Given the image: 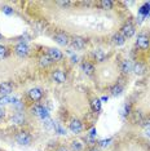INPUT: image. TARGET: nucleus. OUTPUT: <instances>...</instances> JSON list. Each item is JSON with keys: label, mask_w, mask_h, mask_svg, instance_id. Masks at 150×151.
<instances>
[{"label": "nucleus", "mask_w": 150, "mask_h": 151, "mask_svg": "<svg viewBox=\"0 0 150 151\" xmlns=\"http://www.w3.org/2000/svg\"><path fill=\"white\" fill-rule=\"evenodd\" d=\"M122 91H123V88H122L120 85H115V87L111 88V94L112 96H119L122 93Z\"/></svg>", "instance_id": "nucleus-22"}, {"label": "nucleus", "mask_w": 150, "mask_h": 151, "mask_svg": "<svg viewBox=\"0 0 150 151\" xmlns=\"http://www.w3.org/2000/svg\"><path fill=\"white\" fill-rule=\"evenodd\" d=\"M23 122H25V116H23L21 112H17L16 115L12 116V123L13 124L19 125V124H23Z\"/></svg>", "instance_id": "nucleus-14"}, {"label": "nucleus", "mask_w": 150, "mask_h": 151, "mask_svg": "<svg viewBox=\"0 0 150 151\" xmlns=\"http://www.w3.org/2000/svg\"><path fill=\"white\" fill-rule=\"evenodd\" d=\"M101 6L104 9H111L112 8V3L110 1V0H102V1H101Z\"/></svg>", "instance_id": "nucleus-23"}, {"label": "nucleus", "mask_w": 150, "mask_h": 151, "mask_svg": "<svg viewBox=\"0 0 150 151\" xmlns=\"http://www.w3.org/2000/svg\"><path fill=\"white\" fill-rule=\"evenodd\" d=\"M149 6H150V4H149V5H148V4L144 5L141 9H140V13H141V14L148 16V14H149V12H150V8H149Z\"/></svg>", "instance_id": "nucleus-26"}, {"label": "nucleus", "mask_w": 150, "mask_h": 151, "mask_svg": "<svg viewBox=\"0 0 150 151\" xmlns=\"http://www.w3.org/2000/svg\"><path fill=\"white\" fill-rule=\"evenodd\" d=\"M16 54L17 56H19V57H26L27 54H29V47L26 45V44H23V43H19L18 45L16 47Z\"/></svg>", "instance_id": "nucleus-5"}, {"label": "nucleus", "mask_w": 150, "mask_h": 151, "mask_svg": "<svg viewBox=\"0 0 150 151\" xmlns=\"http://www.w3.org/2000/svg\"><path fill=\"white\" fill-rule=\"evenodd\" d=\"M93 57H94V60H96L97 62H104V60H105V57H106V54H105L104 50L96 49V50L93 52Z\"/></svg>", "instance_id": "nucleus-13"}, {"label": "nucleus", "mask_w": 150, "mask_h": 151, "mask_svg": "<svg viewBox=\"0 0 150 151\" xmlns=\"http://www.w3.org/2000/svg\"><path fill=\"white\" fill-rule=\"evenodd\" d=\"M122 71H123V73H129V71H133V66H132V63L129 62V61H124V62L122 63Z\"/></svg>", "instance_id": "nucleus-17"}, {"label": "nucleus", "mask_w": 150, "mask_h": 151, "mask_svg": "<svg viewBox=\"0 0 150 151\" xmlns=\"http://www.w3.org/2000/svg\"><path fill=\"white\" fill-rule=\"evenodd\" d=\"M12 89H13V87H12L11 83H8V81H5V83H1V84H0V94H1V96L11 94Z\"/></svg>", "instance_id": "nucleus-9"}, {"label": "nucleus", "mask_w": 150, "mask_h": 151, "mask_svg": "<svg viewBox=\"0 0 150 151\" xmlns=\"http://www.w3.org/2000/svg\"><path fill=\"white\" fill-rule=\"evenodd\" d=\"M83 70H84V73H86L87 75H92L93 74V71H94V67H93V65H91L89 62H84L83 63Z\"/></svg>", "instance_id": "nucleus-16"}, {"label": "nucleus", "mask_w": 150, "mask_h": 151, "mask_svg": "<svg viewBox=\"0 0 150 151\" xmlns=\"http://www.w3.org/2000/svg\"><path fill=\"white\" fill-rule=\"evenodd\" d=\"M136 44H137V47L140 49H148L149 45H150V40H149V37L145 36V35H138Z\"/></svg>", "instance_id": "nucleus-3"}, {"label": "nucleus", "mask_w": 150, "mask_h": 151, "mask_svg": "<svg viewBox=\"0 0 150 151\" xmlns=\"http://www.w3.org/2000/svg\"><path fill=\"white\" fill-rule=\"evenodd\" d=\"M124 42H125V39L122 34H115L112 36V44H115V45H123Z\"/></svg>", "instance_id": "nucleus-15"}, {"label": "nucleus", "mask_w": 150, "mask_h": 151, "mask_svg": "<svg viewBox=\"0 0 150 151\" xmlns=\"http://www.w3.org/2000/svg\"><path fill=\"white\" fill-rule=\"evenodd\" d=\"M133 71H135V74L141 75V74L145 71L144 65H141V63H136V65H133Z\"/></svg>", "instance_id": "nucleus-20"}, {"label": "nucleus", "mask_w": 150, "mask_h": 151, "mask_svg": "<svg viewBox=\"0 0 150 151\" xmlns=\"http://www.w3.org/2000/svg\"><path fill=\"white\" fill-rule=\"evenodd\" d=\"M29 96H30V98L32 99V101H40L42 99V97H43V92L40 91L39 88H32L31 91L29 92Z\"/></svg>", "instance_id": "nucleus-7"}, {"label": "nucleus", "mask_w": 150, "mask_h": 151, "mask_svg": "<svg viewBox=\"0 0 150 151\" xmlns=\"http://www.w3.org/2000/svg\"><path fill=\"white\" fill-rule=\"evenodd\" d=\"M110 142H111V139H110V138H107V139H102V141H100V146H101V147H106Z\"/></svg>", "instance_id": "nucleus-29"}, {"label": "nucleus", "mask_w": 150, "mask_h": 151, "mask_svg": "<svg viewBox=\"0 0 150 151\" xmlns=\"http://www.w3.org/2000/svg\"><path fill=\"white\" fill-rule=\"evenodd\" d=\"M0 39H1V35H0Z\"/></svg>", "instance_id": "nucleus-36"}, {"label": "nucleus", "mask_w": 150, "mask_h": 151, "mask_svg": "<svg viewBox=\"0 0 150 151\" xmlns=\"http://www.w3.org/2000/svg\"><path fill=\"white\" fill-rule=\"evenodd\" d=\"M101 101H107V97H106V96H104V97L101 98Z\"/></svg>", "instance_id": "nucleus-34"}, {"label": "nucleus", "mask_w": 150, "mask_h": 151, "mask_svg": "<svg viewBox=\"0 0 150 151\" xmlns=\"http://www.w3.org/2000/svg\"><path fill=\"white\" fill-rule=\"evenodd\" d=\"M3 12H4L5 14H8V16L13 14V9L11 8V6H4V8H3Z\"/></svg>", "instance_id": "nucleus-28"}, {"label": "nucleus", "mask_w": 150, "mask_h": 151, "mask_svg": "<svg viewBox=\"0 0 150 151\" xmlns=\"http://www.w3.org/2000/svg\"><path fill=\"white\" fill-rule=\"evenodd\" d=\"M53 61L50 60V58L48 57V56H44V57H42L40 58V65H42L43 67H47V66H49L50 63H52Z\"/></svg>", "instance_id": "nucleus-21"}, {"label": "nucleus", "mask_w": 150, "mask_h": 151, "mask_svg": "<svg viewBox=\"0 0 150 151\" xmlns=\"http://www.w3.org/2000/svg\"><path fill=\"white\" fill-rule=\"evenodd\" d=\"M91 106H92V110H93L94 112H98L101 110V101L100 99H93V101L91 102Z\"/></svg>", "instance_id": "nucleus-18"}, {"label": "nucleus", "mask_w": 150, "mask_h": 151, "mask_svg": "<svg viewBox=\"0 0 150 151\" xmlns=\"http://www.w3.org/2000/svg\"><path fill=\"white\" fill-rule=\"evenodd\" d=\"M89 151H100V150H97V149H92V150H89Z\"/></svg>", "instance_id": "nucleus-35"}, {"label": "nucleus", "mask_w": 150, "mask_h": 151, "mask_svg": "<svg viewBox=\"0 0 150 151\" xmlns=\"http://www.w3.org/2000/svg\"><path fill=\"white\" fill-rule=\"evenodd\" d=\"M96 134H97L96 129H92V130H91V137H94V136H96Z\"/></svg>", "instance_id": "nucleus-30"}, {"label": "nucleus", "mask_w": 150, "mask_h": 151, "mask_svg": "<svg viewBox=\"0 0 150 151\" xmlns=\"http://www.w3.org/2000/svg\"><path fill=\"white\" fill-rule=\"evenodd\" d=\"M129 110H131L129 105H123V106H122V109H120V114L123 115V116L128 115V114H129Z\"/></svg>", "instance_id": "nucleus-24"}, {"label": "nucleus", "mask_w": 150, "mask_h": 151, "mask_svg": "<svg viewBox=\"0 0 150 151\" xmlns=\"http://www.w3.org/2000/svg\"><path fill=\"white\" fill-rule=\"evenodd\" d=\"M71 147H73L74 151H80L81 150V145L79 141H73V143H71Z\"/></svg>", "instance_id": "nucleus-25"}, {"label": "nucleus", "mask_w": 150, "mask_h": 151, "mask_svg": "<svg viewBox=\"0 0 150 151\" xmlns=\"http://www.w3.org/2000/svg\"><path fill=\"white\" fill-rule=\"evenodd\" d=\"M57 151H69V150H67L66 147H63V146H62V147H60V149L57 150Z\"/></svg>", "instance_id": "nucleus-32"}, {"label": "nucleus", "mask_w": 150, "mask_h": 151, "mask_svg": "<svg viewBox=\"0 0 150 151\" xmlns=\"http://www.w3.org/2000/svg\"><path fill=\"white\" fill-rule=\"evenodd\" d=\"M54 40L60 45H67L69 44V39H67V36L65 34H57V35H54Z\"/></svg>", "instance_id": "nucleus-12"}, {"label": "nucleus", "mask_w": 150, "mask_h": 151, "mask_svg": "<svg viewBox=\"0 0 150 151\" xmlns=\"http://www.w3.org/2000/svg\"><path fill=\"white\" fill-rule=\"evenodd\" d=\"M16 141L19 145H29V143L31 142V136L27 132H19L16 137Z\"/></svg>", "instance_id": "nucleus-2"}, {"label": "nucleus", "mask_w": 150, "mask_h": 151, "mask_svg": "<svg viewBox=\"0 0 150 151\" xmlns=\"http://www.w3.org/2000/svg\"><path fill=\"white\" fill-rule=\"evenodd\" d=\"M122 35L124 36V39H127V37H132L135 35V27L131 25V23H127V25H124L122 27Z\"/></svg>", "instance_id": "nucleus-4"}, {"label": "nucleus", "mask_w": 150, "mask_h": 151, "mask_svg": "<svg viewBox=\"0 0 150 151\" xmlns=\"http://www.w3.org/2000/svg\"><path fill=\"white\" fill-rule=\"evenodd\" d=\"M3 116H4V110H3L1 107H0V119H1Z\"/></svg>", "instance_id": "nucleus-31"}, {"label": "nucleus", "mask_w": 150, "mask_h": 151, "mask_svg": "<svg viewBox=\"0 0 150 151\" xmlns=\"http://www.w3.org/2000/svg\"><path fill=\"white\" fill-rule=\"evenodd\" d=\"M71 44H73L74 48H76V49H83V48L86 47V40H84L83 37L74 36L73 39H71Z\"/></svg>", "instance_id": "nucleus-6"}, {"label": "nucleus", "mask_w": 150, "mask_h": 151, "mask_svg": "<svg viewBox=\"0 0 150 151\" xmlns=\"http://www.w3.org/2000/svg\"><path fill=\"white\" fill-rule=\"evenodd\" d=\"M52 78H53L54 81H57V83H65V80H66V75H65V73L63 71H61V70L54 71Z\"/></svg>", "instance_id": "nucleus-11"}, {"label": "nucleus", "mask_w": 150, "mask_h": 151, "mask_svg": "<svg viewBox=\"0 0 150 151\" xmlns=\"http://www.w3.org/2000/svg\"><path fill=\"white\" fill-rule=\"evenodd\" d=\"M69 128L73 133H79V132H81V129H83V124H81V122H79V120H73V122L70 123Z\"/></svg>", "instance_id": "nucleus-10"}, {"label": "nucleus", "mask_w": 150, "mask_h": 151, "mask_svg": "<svg viewBox=\"0 0 150 151\" xmlns=\"http://www.w3.org/2000/svg\"><path fill=\"white\" fill-rule=\"evenodd\" d=\"M48 57L52 61H60L62 58V53H61V50L56 49V48H50L48 50Z\"/></svg>", "instance_id": "nucleus-8"}, {"label": "nucleus", "mask_w": 150, "mask_h": 151, "mask_svg": "<svg viewBox=\"0 0 150 151\" xmlns=\"http://www.w3.org/2000/svg\"><path fill=\"white\" fill-rule=\"evenodd\" d=\"M6 56V48L4 45H0V60Z\"/></svg>", "instance_id": "nucleus-27"}, {"label": "nucleus", "mask_w": 150, "mask_h": 151, "mask_svg": "<svg viewBox=\"0 0 150 151\" xmlns=\"http://www.w3.org/2000/svg\"><path fill=\"white\" fill-rule=\"evenodd\" d=\"M16 98H12L9 96H3L0 97V105H5V104H11V102H16Z\"/></svg>", "instance_id": "nucleus-19"}, {"label": "nucleus", "mask_w": 150, "mask_h": 151, "mask_svg": "<svg viewBox=\"0 0 150 151\" xmlns=\"http://www.w3.org/2000/svg\"><path fill=\"white\" fill-rule=\"evenodd\" d=\"M145 132H146V134L150 137V128H145Z\"/></svg>", "instance_id": "nucleus-33"}, {"label": "nucleus", "mask_w": 150, "mask_h": 151, "mask_svg": "<svg viewBox=\"0 0 150 151\" xmlns=\"http://www.w3.org/2000/svg\"><path fill=\"white\" fill-rule=\"evenodd\" d=\"M32 114H35L38 118L40 119H48V111L44 106H40V105H36L32 107Z\"/></svg>", "instance_id": "nucleus-1"}]
</instances>
